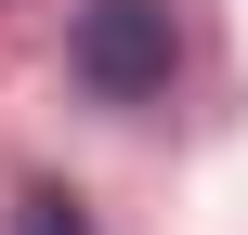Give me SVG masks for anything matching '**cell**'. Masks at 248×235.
Here are the masks:
<instances>
[{"instance_id":"6da1fadb","label":"cell","mask_w":248,"mask_h":235,"mask_svg":"<svg viewBox=\"0 0 248 235\" xmlns=\"http://www.w3.org/2000/svg\"><path fill=\"white\" fill-rule=\"evenodd\" d=\"M65 52H78V78H92L105 105H157L170 65H183V26H170V0H92Z\"/></svg>"},{"instance_id":"7a4b0ae2","label":"cell","mask_w":248,"mask_h":235,"mask_svg":"<svg viewBox=\"0 0 248 235\" xmlns=\"http://www.w3.org/2000/svg\"><path fill=\"white\" fill-rule=\"evenodd\" d=\"M13 235H92V209H78L65 183H26V209H13Z\"/></svg>"}]
</instances>
